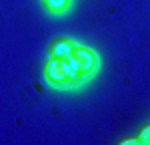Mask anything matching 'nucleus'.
<instances>
[{
    "label": "nucleus",
    "mask_w": 150,
    "mask_h": 145,
    "mask_svg": "<svg viewBox=\"0 0 150 145\" xmlns=\"http://www.w3.org/2000/svg\"><path fill=\"white\" fill-rule=\"evenodd\" d=\"M66 62L74 72H78L82 79L88 77L90 72L96 69V55L92 48L84 47V45H74L72 52L66 57Z\"/></svg>",
    "instance_id": "nucleus-2"
},
{
    "label": "nucleus",
    "mask_w": 150,
    "mask_h": 145,
    "mask_svg": "<svg viewBox=\"0 0 150 145\" xmlns=\"http://www.w3.org/2000/svg\"><path fill=\"white\" fill-rule=\"evenodd\" d=\"M44 79L50 85H54V87H64V85L78 83L82 77L70 69L66 59H54V57H50L44 62Z\"/></svg>",
    "instance_id": "nucleus-1"
},
{
    "label": "nucleus",
    "mask_w": 150,
    "mask_h": 145,
    "mask_svg": "<svg viewBox=\"0 0 150 145\" xmlns=\"http://www.w3.org/2000/svg\"><path fill=\"white\" fill-rule=\"evenodd\" d=\"M44 8L52 14H62L70 6V0H42Z\"/></svg>",
    "instance_id": "nucleus-4"
},
{
    "label": "nucleus",
    "mask_w": 150,
    "mask_h": 145,
    "mask_svg": "<svg viewBox=\"0 0 150 145\" xmlns=\"http://www.w3.org/2000/svg\"><path fill=\"white\" fill-rule=\"evenodd\" d=\"M136 141H138V143H142V145H148L150 143V125H144V127L140 129Z\"/></svg>",
    "instance_id": "nucleus-5"
},
{
    "label": "nucleus",
    "mask_w": 150,
    "mask_h": 145,
    "mask_svg": "<svg viewBox=\"0 0 150 145\" xmlns=\"http://www.w3.org/2000/svg\"><path fill=\"white\" fill-rule=\"evenodd\" d=\"M118 143L120 145H126V143H138V141H136V137H126V139H120V141H118Z\"/></svg>",
    "instance_id": "nucleus-6"
},
{
    "label": "nucleus",
    "mask_w": 150,
    "mask_h": 145,
    "mask_svg": "<svg viewBox=\"0 0 150 145\" xmlns=\"http://www.w3.org/2000/svg\"><path fill=\"white\" fill-rule=\"evenodd\" d=\"M74 45L76 42L70 40V38H54L50 42V47H48V55L54 57V59H66L70 52H72Z\"/></svg>",
    "instance_id": "nucleus-3"
}]
</instances>
